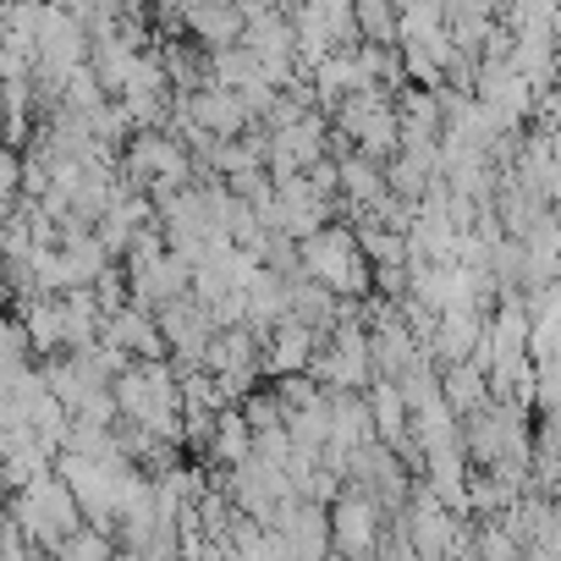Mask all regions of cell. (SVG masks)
<instances>
[{
    "mask_svg": "<svg viewBox=\"0 0 561 561\" xmlns=\"http://www.w3.org/2000/svg\"><path fill=\"white\" fill-rule=\"evenodd\" d=\"M298 275L314 280V287L336 293V298H369L375 293V270L353 242V226L325 220L314 237L298 242Z\"/></svg>",
    "mask_w": 561,
    "mask_h": 561,
    "instance_id": "1",
    "label": "cell"
},
{
    "mask_svg": "<svg viewBox=\"0 0 561 561\" xmlns=\"http://www.w3.org/2000/svg\"><path fill=\"white\" fill-rule=\"evenodd\" d=\"M7 517H12V523H18V534H23L28 545H39V550H50L61 534L83 528V512H78L72 490H67L56 473H39L34 484L12 490V501H7Z\"/></svg>",
    "mask_w": 561,
    "mask_h": 561,
    "instance_id": "2",
    "label": "cell"
},
{
    "mask_svg": "<svg viewBox=\"0 0 561 561\" xmlns=\"http://www.w3.org/2000/svg\"><path fill=\"white\" fill-rule=\"evenodd\" d=\"M336 138L358 154H369L375 165H386L397 154V105L391 89H353L336 105Z\"/></svg>",
    "mask_w": 561,
    "mask_h": 561,
    "instance_id": "3",
    "label": "cell"
},
{
    "mask_svg": "<svg viewBox=\"0 0 561 561\" xmlns=\"http://www.w3.org/2000/svg\"><path fill=\"white\" fill-rule=\"evenodd\" d=\"M325 523H331V556L375 561V545H380V528H386V506L375 495H364L358 484H342L336 501L325 506Z\"/></svg>",
    "mask_w": 561,
    "mask_h": 561,
    "instance_id": "4",
    "label": "cell"
},
{
    "mask_svg": "<svg viewBox=\"0 0 561 561\" xmlns=\"http://www.w3.org/2000/svg\"><path fill=\"white\" fill-rule=\"evenodd\" d=\"M314 347H320V336H314L304 320L280 314L275 325L259 331V375H270V380H280V375H309Z\"/></svg>",
    "mask_w": 561,
    "mask_h": 561,
    "instance_id": "5",
    "label": "cell"
},
{
    "mask_svg": "<svg viewBox=\"0 0 561 561\" xmlns=\"http://www.w3.org/2000/svg\"><path fill=\"white\" fill-rule=\"evenodd\" d=\"M154 325H160L165 358H171V364H182V369H198V353H204V342L215 336L209 314H204L193 298H176V304L154 309Z\"/></svg>",
    "mask_w": 561,
    "mask_h": 561,
    "instance_id": "6",
    "label": "cell"
},
{
    "mask_svg": "<svg viewBox=\"0 0 561 561\" xmlns=\"http://www.w3.org/2000/svg\"><path fill=\"white\" fill-rule=\"evenodd\" d=\"M176 28H182L193 45H204V50H226V45L242 39V18H237L231 0H182Z\"/></svg>",
    "mask_w": 561,
    "mask_h": 561,
    "instance_id": "7",
    "label": "cell"
},
{
    "mask_svg": "<svg viewBox=\"0 0 561 561\" xmlns=\"http://www.w3.org/2000/svg\"><path fill=\"white\" fill-rule=\"evenodd\" d=\"M100 342H111V347H116V353H127V358H165L160 325H154V314H149V309H138V304H122L116 314H105Z\"/></svg>",
    "mask_w": 561,
    "mask_h": 561,
    "instance_id": "8",
    "label": "cell"
},
{
    "mask_svg": "<svg viewBox=\"0 0 561 561\" xmlns=\"http://www.w3.org/2000/svg\"><path fill=\"white\" fill-rule=\"evenodd\" d=\"M18 325H23V336H28V347H34V353H45V358L67 353V320H61V298L23 293V304H18Z\"/></svg>",
    "mask_w": 561,
    "mask_h": 561,
    "instance_id": "9",
    "label": "cell"
},
{
    "mask_svg": "<svg viewBox=\"0 0 561 561\" xmlns=\"http://www.w3.org/2000/svg\"><path fill=\"white\" fill-rule=\"evenodd\" d=\"M182 100H187L193 122H198L209 138H237V133H248V116H242V105H237L231 89L204 83V89H193V94H182Z\"/></svg>",
    "mask_w": 561,
    "mask_h": 561,
    "instance_id": "10",
    "label": "cell"
},
{
    "mask_svg": "<svg viewBox=\"0 0 561 561\" xmlns=\"http://www.w3.org/2000/svg\"><path fill=\"white\" fill-rule=\"evenodd\" d=\"M309 100L314 105H325V111H336L353 89H358V67H353V45H342V50H331L325 61H314L309 67Z\"/></svg>",
    "mask_w": 561,
    "mask_h": 561,
    "instance_id": "11",
    "label": "cell"
},
{
    "mask_svg": "<svg viewBox=\"0 0 561 561\" xmlns=\"http://www.w3.org/2000/svg\"><path fill=\"white\" fill-rule=\"evenodd\" d=\"M248 446H253V430L242 424V413L237 408H215V419H209V440H204V468H237L242 457H248Z\"/></svg>",
    "mask_w": 561,
    "mask_h": 561,
    "instance_id": "12",
    "label": "cell"
},
{
    "mask_svg": "<svg viewBox=\"0 0 561 561\" xmlns=\"http://www.w3.org/2000/svg\"><path fill=\"white\" fill-rule=\"evenodd\" d=\"M440 402L457 413V419H468V413H479L484 402H490V386H484V369L468 358V364H446L440 369Z\"/></svg>",
    "mask_w": 561,
    "mask_h": 561,
    "instance_id": "13",
    "label": "cell"
},
{
    "mask_svg": "<svg viewBox=\"0 0 561 561\" xmlns=\"http://www.w3.org/2000/svg\"><path fill=\"white\" fill-rule=\"evenodd\" d=\"M61 320H67V353H78V347L100 342V325H105V314H100V304H94V293H89V287H72V293H61Z\"/></svg>",
    "mask_w": 561,
    "mask_h": 561,
    "instance_id": "14",
    "label": "cell"
},
{
    "mask_svg": "<svg viewBox=\"0 0 561 561\" xmlns=\"http://www.w3.org/2000/svg\"><path fill=\"white\" fill-rule=\"evenodd\" d=\"M56 248H61V259H67V270H72V280H78V287H89V280H94L100 270H111V264H116V259L100 248L94 226H83V231H67Z\"/></svg>",
    "mask_w": 561,
    "mask_h": 561,
    "instance_id": "15",
    "label": "cell"
},
{
    "mask_svg": "<svg viewBox=\"0 0 561 561\" xmlns=\"http://www.w3.org/2000/svg\"><path fill=\"white\" fill-rule=\"evenodd\" d=\"M353 34H358V45L397 50V7L391 0H353Z\"/></svg>",
    "mask_w": 561,
    "mask_h": 561,
    "instance_id": "16",
    "label": "cell"
},
{
    "mask_svg": "<svg viewBox=\"0 0 561 561\" xmlns=\"http://www.w3.org/2000/svg\"><path fill=\"white\" fill-rule=\"evenodd\" d=\"M50 556H56V561H111V556H116V539L83 523V528L61 534V539L50 545Z\"/></svg>",
    "mask_w": 561,
    "mask_h": 561,
    "instance_id": "17",
    "label": "cell"
},
{
    "mask_svg": "<svg viewBox=\"0 0 561 561\" xmlns=\"http://www.w3.org/2000/svg\"><path fill=\"white\" fill-rule=\"evenodd\" d=\"M28 364H34V347H28L23 325L12 314H0V386H7L18 369H28Z\"/></svg>",
    "mask_w": 561,
    "mask_h": 561,
    "instance_id": "18",
    "label": "cell"
},
{
    "mask_svg": "<svg viewBox=\"0 0 561 561\" xmlns=\"http://www.w3.org/2000/svg\"><path fill=\"white\" fill-rule=\"evenodd\" d=\"M237 413H242V424L259 435V430H275L280 419H287V408H280V397L275 391H248L242 402H237Z\"/></svg>",
    "mask_w": 561,
    "mask_h": 561,
    "instance_id": "19",
    "label": "cell"
},
{
    "mask_svg": "<svg viewBox=\"0 0 561 561\" xmlns=\"http://www.w3.org/2000/svg\"><path fill=\"white\" fill-rule=\"evenodd\" d=\"M18 187H23V160H18V149L0 144V204H7Z\"/></svg>",
    "mask_w": 561,
    "mask_h": 561,
    "instance_id": "20",
    "label": "cell"
},
{
    "mask_svg": "<svg viewBox=\"0 0 561 561\" xmlns=\"http://www.w3.org/2000/svg\"><path fill=\"white\" fill-rule=\"evenodd\" d=\"M23 72H28V67H23V61L7 50V45H0V83H7V78H23Z\"/></svg>",
    "mask_w": 561,
    "mask_h": 561,
    "instance_id": "21",
    "label": "cell"
},
{
    "mask_svg": "<svg viewBox=\"0 0 561 561\" xmlns=\"http://www.w3.org/2000/svg\"><path fill=\"white\" fill-rule=\"evenodd\" d=\"M325 561H342V556H325Z\"/></svg>",
    "mask_w": 561,
    "mask_h": 561,
    "instance_id": "22",
    "label": "cell"
}]
</instances>
